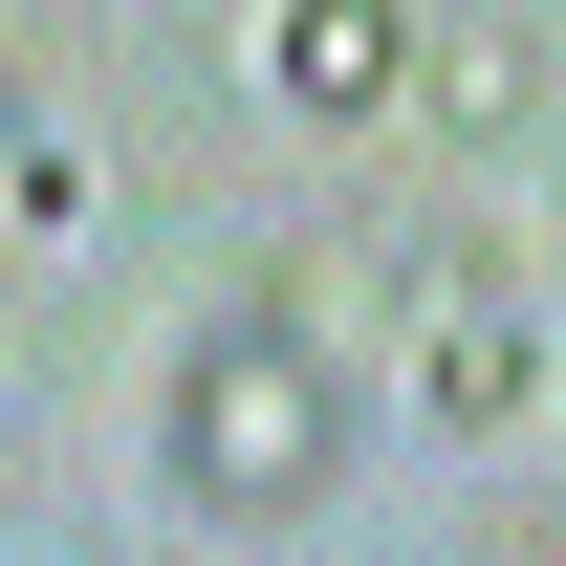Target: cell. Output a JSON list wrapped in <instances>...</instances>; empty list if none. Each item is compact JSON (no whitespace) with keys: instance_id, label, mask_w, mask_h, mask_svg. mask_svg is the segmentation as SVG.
Returning a JSON list of instances; mask_svg holds the SVG:
<instances>
[{"instance_id":"1","label":"cell","mask_w":566,"mask_h":566,"mask_svg":"<svg viewBox=\"0 0 566 566\" xmlns=\"http://www.w3.org/2000/svg\"><path fill=\"white\" fill-rule=\"evenodd\" d=\"M153 480H175V523H305V501L349 480V370L305 349L283 305L175 327V370H153Z\"/></svg>"},{"instance_id":"2","label":"cell","mask_w":566,"mask_h":566,"mask_svg":"<svg viewBox=\"0 0 566 566\" xmlns=\"http://www.w3.org/2000/svg\"><path fill=\"white\" fill-rule=\"evenodd\" d=\"M283 109H392V87H415V22H392V0H283Z\"/></svg>"},{"instance_id":"3","label":"cell","mask_w":566,"mask_h":566,"mask_svg":"<svg viewBox=\"0 0 566 566\" xmlns=\"http://www.w3.org/2000/svg\"><path fill=\"white\" fill-rule=\"evenodd\" d=\"M523 392H545V349H523V305H436V436H523Z\"/></svg>"}]
</instances>
